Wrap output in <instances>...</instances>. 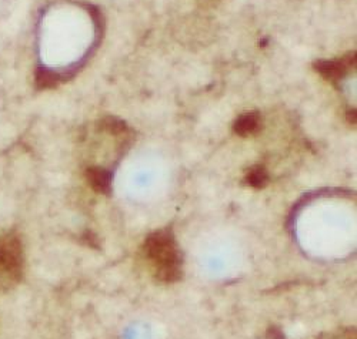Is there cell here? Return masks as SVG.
I'll return each instance as SVG.
<instances>
[{"label": "cell", "mask_w": 357, "mask_h": 339, "mask_svg": "<svg viewBox=\"0 0 357 339\" xmlns=\"http://www.w3.org/2000/svg\"><path fill=\"white\" fill-rule=\"evenodd\" d=\"M142 260L153 278L163 284H174L183 276V257L170 228L149 234L142 245Z\"/></svg>", "instance_id": "6da1fadb"}, {"label": "cell", "mask_w": 357, "mask_h": 339, "mask_svg": "<svg viewBox=\"0 0 357 339\" xmlns=\"http://www.w3.org/2000/svg\"><path fill=\"white\" fill-rule=\"evenodd\" d=\"M354 65H356L354 53H349L342 58L316 60L313 68L324 80L331 83H339L347 76L349 70L353 69Z\"/></svg>", "instance_id": "7a4b0ae2"}, {"label": "cell", "mask_w": 357, "mask_h": 339, "mask_svg": "<svg viewBox=\"0 0 357 339\" xmlns=\"http://www.w3.org/2000/svg\"><path fill=\"white\" fill-rule=\"evenodd\" d=\"M234 133L241 137H250L260 132L261 129V118L256 111L242 114L234 121Z\"/></svg>", "instance_id": "3957f363"}, {"label": "cell", "mask_w": 357, "mask_h": 339, "mask_svg": "<svg viewBox=\"0 0 357 339\" xmlns=\"http://www.w3.org/2000/svg\"><path fill=\"white\" fill-rule=\"evenodd\" d=\"M87 182L99 194H110L112 190V177L110 173L102 167H91L86 171Z\"/></svg>", "instance_id": "277c9868"}, {"label": "cell", "mask_w": 357, "mask_h": 339, "mask_svg": "<svg viewBox=\"0 0 357 339\" xmlns=\"http://www.w3.org/2000/svg\"><path fill=\"white\" fill-rule=\"evenodd\" d=\"M246 182L253 189H264L269 182V174H267L263 166H255L248 171Z\"/></svg>", "instance_id": "5b68a950"}, {"label": "cell", "mask_w": 357, "mask_h": 339, "mask_svg": "<svg viewBox=\"0 0 357 339\" xmlns=\"http://www.w3.org/2000/svg\"><path fill=\"white\" fill-rule=\"evenodd\" d=\"M102 127L105 132H107L109 134H113V136H119V134H123L128 132L125 121H122L121 118H116V117H106L102 121Z\"/></svg>", "instance_id": "8992f818"}]
</instances>
